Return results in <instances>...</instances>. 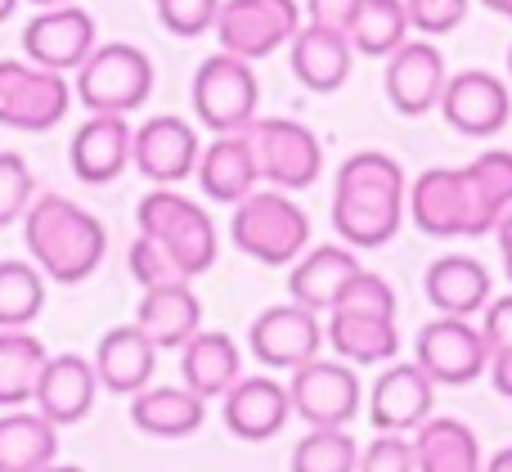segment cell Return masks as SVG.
Returning a JSON list of instances; mask_svg holds the SVG:
<instances>
[{"label": "cell", "mask_w": 512, "mask_h": 472, "mask_svg": "<svg viewBox=\"0 0 512 472\" xmlns=\"http://www.w3.org/2000/svg\"><path fill=\"white\" fill-rule=\"evenodd\" d=\"M360 446L346 428H310L292 446V472H355Z\"/></svg>", "instance_id": "36"}, {"label": "cell", "mask_w": 512, "mask_h": 472, "mask_svg": "<svg viewBox=\"0 0 512 472\" xmlns=\"http://www.w3.org/2000/svg\"><path fill=\"white\" fill-rule=\"evenodd\" d=\"M414 360L436 387H468L490 369V342L468 315H436L418 333Z\"/></svg>", "instance_id": "10"}, {"label": "cell", "mask_w": 512, "mask_h": 472, "mask_svg": "<svg viewBox=\"0 0 512 472\" xmlns=\"http://www.w3.org/2000/svg\"><path fill=\"white\" fill-rule=\"evenodd\" d=\"M481 333H486L490 351L512 347V293L490 297L486 302V311H481Z\"/></svg>", "instance_id": "44"}, {"label": "cell", "mask_w": 512, "mask_h": 472, "mask_svg": "<svg viewBox=\"0 0 512 472\" xmlns=\"http://www.w3.org/2000/svg\"><path fill=\"white\" fill-rule=\"evenodd\" d=\"M333 311H369V315H396V288L373 270H360L351 284L342 288V297L333 302Z\"/></svg>", "instance_id": "40"}, {"label": "cell", "mask_w": 512, "mask_h": 472, "mask_svg": "<svg viewBox=\"0 0 512 472\" xmlns=\"http://www.w3.org/2000/svg\"><path fill=\"white\" fill-rule=\"evenodd\" d=\"M450 68H445V54L436 41H400L387 54V72H382V90H387V104L400 117H423L441 104Z\"/></svg>", "instance_id": "14"}, {"label": "cell", "mask_w": 512, "mask_h": 472, "mask_svg": "<svg viewBox=\"0 0 512 472\" xmlns=\"http://www.w3.org/2000/svg\"><path fill=\"white\" fill-rule=\"evenodd\" d=\"M99 45L95 18L81 5H45L32 23L23 27V54L41 68L54 72H77L90 59V50Z\"/></svg>", "instance_id": "17"}, {"label": "cell", "mask_w": 512, "mask_h": 472, "mask_svg": "<svg viewBox=\"0 0 512 472\" xmlns=\"http://www.w3.org/2000/svg\"><path fill=\"white\" fill-rule=\"evenodd\" d=\"M301 27V5L297 0H221L216 14V41L221 50L239 54V59H270L274 50L297 36Z\"/></svg>", "instance_id": "11"}, {"label": "cell", "mask_w": 512, "mask_h": 472, "mask_svg": "<svg viewBox=\"0 0 512 472\" xmlns=\"http://www.w3.org/2000/svg\"><path fill=\"white\" fill-rule=\"evenodd\" d=\"M418 472H486L477 432L463 419H427L414 428Z\"/></svg>", "instance_id": "32"}, {"label": "cell", "mask_w": 512, "mask_h": 472, "mask_svg": "<svg viewBox=\"0 0 512 472\" xmlns=\"http://www.w3.org/2000/svg\"><path fill=\"white\" fill-rule=\"evenodd\" d=\"M180 378H185V387H194L203 401H216V396H225L243 378L239 342H234L230 333L198 329L194 338L180 347Z\"/></svg>", "instance_id": "30"}, {"label": "cell", "mask_w": 512, "mask_h": 472, "mask_svg": "<svg viewBox=\"0 0 512 472\" xmlns=\"http://www.w3.org/2000/svg\"><path fill=\"white\" fill-rule=\"evenodd\" d=\"M441 117L468 140H490L508 126L512 117V90L504 77L486 68H468V72H450L441 95Z\"/></svg>", "instance_id": "13"}, {"label": "cell", "mask_w": 512, "mask_h": 472, "mask_svg": "<svg viewBox=\"0 0 512 472\" xmlns=\"http://www.w3.org/2000/svg\"><path fill=\"white\" fill-rule=\"evenodd\" d=\"M68 72L41 68L32 59H0V126L9 131H50L68 117Z\"/></svg>", "instance_id": "9"}, {"label": "cell", "mask_w": 512, "mask_h": 472, "mask_svg": "<svg viewBox=\"0 0 512 472\" xmlns=\"http://www.w3.org/2000/svg\"><path fill=\"white\" fill-rule=\"evenodd\" d=\"M328 347L346 365H387L400 356V329L396 315H369V311H328L324 329Z\"/></svg>", "instance_id": "29"}, {"label": "cell", "mask_w": 512, "mask_h": 472, "mask_svg": "<svg viewBox=\"0 0 512 472\" xmlns=\"http://www.w3.org/2000/svg\"><path fill=\"white\" fill-rule=\"evenodd\" d=\"M423 293L427 302L436 306V315H481L486 311V302L495 297V279H490V270L481 266L477 257H468V252H445V257H436L432 266H427L423 275Z\"/></svg>", "instance_id": "25"}, {"label": "cell", "mask_w": 512, "mask_h": 472, "mask_svg": "<svg viewBox=\"0 0 512 472\" xmlns=\"http://www.w3.org/2000/svg\"><path fill=\"white\" fill-rule=\"evenodd\" d=\"M468 5L472 0H405L409 27L423 36H450L468 18Z\"/></svg>", "instance_id": "42"}, {"label": "cell", "mask_w": 512, "mask_h": 472, "mask_svg": "<svg viewBox=\"0 0 512 472\" xmlns=\"http://www.w3.org/2000/svg\"><path fill=\"white\" fill-rule=\"evenodd\" d=\"M135 324L149 333V342L158 351H180L203 329V302L189 288V279H171V284L144 288L140 306H135Z\"/></svg>", "instance_id": "22"}, {"label": "cell", "mask_w": 512, "mask_h": 472, "mask_svg": "<svg viewBox=\"0 0 512 472\" xmlns=\"http://www.w3.org/2000/svg\"><path fill=\"white\" fill-rule=\"evenodd\" d=\"M468 176H472V185L481 189V198H486L490 216L499 221V216L512 207V153L508 149L477 153V158L468 162Z\"/></svg>", "instance_id": "37"}, {"label": "cell", "mask_w": 512, "mask_h": 472, "mask_svg": "<svg viewBox=\"0 0 512 472\" xmlns=\"http://www.w3.org/2000/svg\"><path fill=\"white\" fill-rule=\"evenodd\" d=\"M135 126L126 113H90L68 144V167L81 185H113L131 167Z\"/></svg>", "instance_id": "19"}, {"label": "cell", "mask_w": 512, "mask_h": 472, "mask_svg": "<svg viewBox=\"0 0 512 472\" xmlns=\"http://www.w3.org/2000/svg\"><path fill=\"white\" fill-rule=\"evenodd\" d=\"M230 239L261 266H292L310 248V216L292 203L288 189H252L243 203H234Z\"/></svg>", "instance_id": "5"}, {"label": "cell", "mask_w": 512, "mask_h": 472, "mask_svg": "<svg viewBox=\"0 0 512 472\" xmlns=\"http://www.w3.org/2000/svg\"><path fill=\"white\" fill-rule=\"evenodd\" d=\"M194 113L212 135L248 131L261 108V81H256L252 63L230 50H216L212 59L198 63L194 72Z\"/></svg>", "instance_id": "7"}, {"label": "cell", "mask_w": 512, "mask_h": 472, "mask_svg": "<svg viewBox=\"0 0 512 472\" xmlns=\"http://www.w3.org/2000/svg\"><path fill=\"white\" fill-rule=\"evenodd\" d=\"M27 257L41 266L50 284H86L108 252V234L95 212L77 207L63 194H36L23 212Z\"/></svg>", "instance_id": "2"}, {"label": "cell", "mask_w": 512, "mask_h": 472, "mask_svg": "<svg viewBox=\"0 0 512 472\" xmlns=\"http://www.w3.org/2000/svg\"><path fill=\"white\" fill-rule=\"evenodd\" d=\"M131 423L144 437L158 441H185L194 432H203L207 423V401L194 387H144L131 396Z\"/></svg>", "instance_id": "28"}, {"label": "cell", "mask_w": 512, "mask_h": 472, "mask_svg": "<svg viewBox=\"0 0 512 472\" xmlns=\"http://www.w3.org/2000/svg\"><path fill=\"white\" fill-rule=\"evenodd\" d=\"M248 140L256 153V171H261V185L274 189H310L324 176V144L310 131L306 122H292V117H256L248 126Z\"/></svg>", "instance_id": "8"}, {"label": "cell", "mask_w": 512, "mask_h": 472, "mask_svg": "<svg viewBox=\"0 0 512 472\" xmlns=\"http://www.w3.org/2000/svg\"><path fill=\"white\" fill-rule=\"evenodd\" d=\"M135 225H140V234H149V239L176 261V270L185 279L212 270V261H216V221L207 216L203 203L176 194L171 185H158L140 198V207H135Z\"/></svg>", "instance_id": "3"}, {"label": "cell", "mask_w": 512, "mask_h": 472, "mask_svg": "<svg viewBox=\"0 0 512 472\" xmlns=\"http://www.w3.org/2000/svg\"><path fill=\"white\" fill-rule=\"evenodd\" d=\"M432 405H436V383L427 378V369L418 365H391L378 374V383L369 387V423L378 432H405L414 437V428H423L432 419Z\"/></svg>", "instance_id": "18"}, {"label": "cell", "mask_w": 512, "mask_h": 472, "mask_svg": "<svg viewBox=\"0 0 512 472\" xmlns=\"http://www.w3.org/2000/svg\"><path fill=\"white\" fill-rule=\"evenodd\" d=\"M45 311V275L36 261H0V329H27Z\"/></svg>", "instance_id": "35"}, {"label": "cell", "mask_w": 512, "mask_h": 472, "mask_svg": "<svg viewBox=\"0 0 512 472\" xmlns=\"http://www.w3.org/2000/svg\"><path fill=\"white\" fill-rule=\"evenodd\" d=\"M32 198H36V176L27 167V158L14 149H0V230L23 221Z\"/></svg>", "instance_id": "38"}, {"label": "cell", "mask_w": 512, "mask_h": 472, "mask_svg": "<svg viewBox=\"0 0 512 472\" xmlns=\"http://www.w3.org/2000/svg\"><path fill=\"white\" fill-rule=\"evenodd\" d=\"M54 459H59V423L23 405L0 414V472H41Z\"/></svg>", "instance_id": "31"}, {"label": "cell", "mask_w": 512, "mask_h": 472, "mask_svg": "<svg viewBox=\"0 0 512 472\" xmlns=\"http://www.w3.org/2000/svg\"><path fill=\"white\" fill-rule=\"evenodd\" d=\"M288 396H292V414L306 419L310 428H346V423L360 414L364 387H360L355 365H346L342 356L337 360L315 356L292 369Z\"/></svg>", "instance_id": "12"}, {"label": "cell", "mask_w": 512, "mask_h": 472, "mask_svg": "<svg viewBox=\"0 0 512 472\" xmlns=\"http://www.w3.org/2000/svg\"><path fill=\"white\" fill-rule=\"evenodd\" d=\"M360 9V0H306V23H319V27H337L346 32Z\"/></svg>", "instance_id": "45"}, {"label": "cell", "mask_w": 512, "mask_h": 472, "mask_svg": "<svg viewBox=\"0 0 512 472\" xmlns=\"http://www.w3.org/2000/svg\"><path fill=\"white\" fill-rule=\"evenodd\" d=\"M409 221L432 239H477L495 234L481 189L472 185L468 167H427L409 185Z\"/></svg>", "instance_id": "4"}, {"label": "cell", "mask_w": 512, "mask_h": 472, "mask_svg": "<svg viewBox=\"0 0 512 472\" xmlns=\"http://www.w3.org/2000/svg\"><path fill=\"white\" fill-rule=\"evenodd\" d=\"M32 5H41V9H45V5H68V0H32Z\"/></svg>", "instance_id": "52"}, {"label": "cell", "mask_w": 512, "mask_h": 472, "mask_svg": "<svg viewBox=\"0 0 512 472\" xmlns=\"http://www.w3.org/2000/svg\"><path fill=\"white\" fill-rule=\"evenodd\" d=\"M131 275L140 288H158V284H171V279H185L176 270V261H171L149 234H135V243H131Z\"/></svg>", "instance_id": "43"}, {"label": "cell", "mask_w": 512, "mask_h": 472, "mask_svg": "<svg viewBox=\"0 0 512 472\" xmlns=\"http://www.w3.org/2000/svg\"><path fill=\"white\" fill-rule=\"evenodd\" d=\"M221 0H158V18L171 36H203L216 27Z\"/></svg>", "instance_id": "41"}, {"label": "cell", "mask_w": 512, "mask_h": 472, "mask_svg": "<svg viewBox=\"0 0 512 472\" xmlns=\"http://www.w3.org/2000/svg\"><path fill=\"white\" fill-rule=\"evenodd\" d=\"M486 472H512V446H508V450H499V455L486 464Z\"/></svg>", "instance_id": "48"}, {"label": "cell", "mask_w": 512, "mask_h": 472, "mask_svg": "<svg viewBox=\"0 0 512 472\" xmlns=\"http://www.w3.org/2000/svg\"><path fill=\"white\" fill-rule=\"evenodd\" d=\"M248 347H252V356L270 369L306 365V360H315L319 347H324L319 311H310V306H301V302L265 306V311L248 324Z\"/></svg>", "instance_id": "15"}, {"label": "cell", "mask_w": 512, "mask_h": 472, "mask_svg": "<svg viewBox=\"0 0 512 472\" xmlns=\"http://www.w3.org/2000/svg\"><path fill=\"white\" fill-rule=\"evenodd\" d=\"M99 396V374L95 360L77 356V351H63V356H50L41 369V383H36V410L45 414L59 428H72L81 423L90 410H95Z\"/></svg>", "instance_id": "21"}, {"label": "cell", "mask_w": 512, "mask_h": 472, "mask_svg": "<svg viewBox=\"0 0 512 472\" xmlns=\"http://www.w3.org/2000/svg\"><path fill=\"white\" fill-rule=\"evenodd\" d=\"M508 81H512V45H508Z\"/></svg>", "instance_id": "54"}, {"label": "cell", "mask_w": 512, "mask_h": 472, "mask_svg": "<svg viewBox=\"0 0 512 472\" xmlns=\"http://www.w3.org/2000/svg\"><path fill=\"white\" fill-rule=\"evenodd\" d=\"M95 374L99 387H108L113 396H135L158 374V347L149 342V333L140 324H117L95 347Z\"/></svg>", "instance_id": "24"}, {"label": "cell", "mask_w": 512, "mask_h": 472, "mask_svg": "<svg viewBox=\"0 0 512 472\" xmlns=\"http://www.w3.org/2000/svg\"><path fill=\"white\" fill-rule=\"evenodd\" d=\"M14 9H18V0H0V23H5V18L14 14Z\"/></svg>", "instance_id": "50"}, {"label": "cell", "mask_w": 512, "mask_h": 472, "mask_svg": "<svg viewBox=\"0 0 512 472\" xmlns=\"http://www.w3.org/2000/svg\"><path fill=\"white\" fill-rule=\"evenodd\" d=\"M198 185L212 203H243L256 185H261V171H256V153L248 131H230V135H216L203 153H198V167H194Z\"/></svg>", "instance_id": "27"}, {"label": "cell", "mask_w": 512, "mask_h": 472, "mask_svg": "<svg viewBox=\"0 0 512 472\" xmlns=\"http://www.w3.org/2000/svg\"><path fill=\"white\" fill-rule=\"evenodd\" d=\"M495 239H499V252H504V257H512V207L495 221Z\"/></svg>", "instance_id": "47"}, {"label": "cell", "mask_w": 512, "mask_h": 472, "mask_svg": "<svg viewBox=\"0 0 512 472\" xmlns=\"http://www.w3.org/2000/svg\"><path fill=\"white\" fill-rule=\"evenodd\" d=\"M355 472H418L414 441H409L405 432H378V437L360 450Z\"/></svg>", "instance_id": "39"}, {"label": "cell", "mask_w": 512, "mask_h": 472, "mask_svg": "<svg viewBox=\"0 0 512 472\" xmlns=\"http://www.w3.org/2000/svg\"><path fill=\"white\" fill-rule=\"evenodd\" d=\"M409 216V180L391 153L360 149L333 176V230L351 248H387Z\"/></svg>", "instance_id": "1"}, {"label": "cell", "mask_w": 512, "mask_h": 472, "mask_svg": "<svg viewBox=\"0 0 512 472\" xmlns=\"http://www.w3.org/2000/svg\"><path fill=\"white\" fill-rule=\"evenodd\" d=\"M288 63L292 77L315 95H333L351 81L355 68V45L346 32L337 27H319V23H301L297 36L288 41Z\"/></svg>", "instance_id": "20"}, {"label": "cell", "mask_w": 512, "mask_h": 472, "mask_svg": "<svg viewBox=\"0 0 512 472\" xmlns=\"http://www.w3.org/2000/svg\"><path fill=\"white\" fill-rule=\"evenodd\" d=\"M45 360H50V351L36 333L0 329V410H18L32 401Z\"/></svg>", "instance_id": "33"}, {"label": "cell", "mask_w": 512, "mask_h": 472, "mask_svg": "<svg viewBox=\"0 0 512 472\" xmlns=\"http://www.w3.org/2000/svg\"><path fill=\"white\" fill-rule=\"evenodd\" d=\"M486 9H495V14H504V18H512V0H481Z\"/></svg>", "instance_id": "49"}, {"label": "cell", "mask_w": 512, "mask_h": 472, "mask_svg": "<svg viewBox=\"0 0 512 472\" xmlns=\"http://www.w3.org/2000/svg\"><path fill=\"white\" fill-rule=\"evenodd\" d=\"M225 401V428L239 441H270L283 432V423L292 419V396L283 383L256 374V378H239Z\"/></svg>", "instance_id": "23"}, {"label": "cell", "mask_w": 512, "mask_h": 472, "mask_svg": "<svg viewBox=\"0 0 512 472\" xmlns=\"http://www.w3.org/2000/svg\"><path fill=\"white\" fill-rule=\"evenodd\" d=\"M360 257L351 252V243H319V248H306L297 261H292L288 275V293L292 302L310 306V311H333V302L342 297V288L360 275Z\"/></svg>", "instance_id": "26"}, {"label": "cell", "mask_w": 512, "mask_h": 472, "mask_svg": "<svg viewBox=\"0 0 512 472\" xmlns=\"http://www.w3.org/2000/svg\"><path fill=\"white\" fill-rule=\"evenodd\" d=\"M486 374H490V383H495V392L512 401V347L490 351V369H486Z\"/></svg>", "instance_id": "46"}, {"label": "cell", "mask_w": 512, "mask_h": 472, "mask_svg": "<svg viewBox=\"0 0 512 472\" xmlns=\"http://www.w3.org/2000/svg\"><path fill=\"white\" fill-rule=\"evenodd\" d=\"M198 153H203L198 131L176 113H158L135 126L131 167L140 171L149 185H180V180H189L198 167Z\"/></svg>", "instance_id": "16"}, {"label": "cell", "mask_w": 512, "mask_h": 472, "mask_svg": "<svg viewBox=\"0 0 512 472\" xmlns=\"http://www.w3.org/2000/svg\"><path fill=\"white\" fill-rule=\"evenodd\" d=\"M41 472H86V468H68V464H45Z\"/></svg>", "instance_id": "51"}, {"label": "cell", "mask_w": 512, "mask_h": 472, "mask_svg": "<svg viewBox=\"0 0 512 472\" xmlns=\"http://www.w3.org/2000/svg\"><path fill=\"white\" fill-rule=\"evenodd\" d=\"M153 59L131 41L95 45L90 59L77 68V104L90 113H135L153 95Z\"/></svg>", "instance_id": "6"}, {"label": "cell", "mask_w": 512, "mask_h": 472, "mask_svg": "<svg viewBox=\"0 0 512 472\" xmlns=\"http://www.w3.org/2000/svg\"><path fill=\"white\" fill-rule=\"evenodd\" d=\"M409 32L414 27H409L405 0H360L351 27H346L355 54H369V59H387L400 41H409Z\"/></svg>", "instance_id": "34"}, {"label": "cell", "mask_w": 512, "mask_h": 472, "mask_svg": "<svg viewBox=\"0 0 512 472\" xmlns=\"http://www.w3.org/2000/svg\"><path fill=\"white\" fill-rule=\"evenodd\" d=\"M504 270H508V284H512V257H504Z\"/></svg>", "instance_id": "53"}, {"label": "cell", "mask_w": 512, "mask_h": 472, "mask_svg": "<svg viewBox=\"0 0 512 472\" xmlns=\"http://www.w3.org/2000/svg\"><path fill=\"white\" fill-rule=\"evenodd\" d=\"M153 5H158V0H153Z\"/></svg>", "instance_id": "55"}]
</instances>
